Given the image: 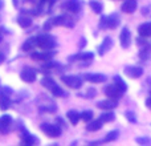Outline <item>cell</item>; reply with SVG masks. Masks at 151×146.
<instances>
[{
	"mask_svg": "<svg viewBox=\"0 0 151 146\" xmlns=\"http://www.w3.org/2000/svg\"><path fill=\"white\" fill-rule=\"evenodd\" d=\"M41 85L44 86V88H47L55 97H66L68 96V94L65 93V90H64L63 88H60L58 84L56 82L52 77H49V76H45V77L41 78Z\"/></svg>",
	"mask_w": 151,
	"mask_h": 146,
	"instance_id": "1",
	"label": "cell"
},
{
	"mask_svg": "<svg viewBox=\"0 0 151 146\" xmlns=\"http://www.w3.org/2000/svg\"><path fill=\"white\" fill-rule=\"evenodd\" d=\"M119 15L111 13L109 16H102L99 21V29H115L119 25Z\"/></svg>",
	"mask_w": 151,
	"mask_h": 146,
	"instance_id": "2",
	"label": "cell"
},
{
	"mask_svg": "<svg viewBox=\"0 0 151 146\" xmlns=\"http://www.w3.org/2000/svg\"><path fill=\"white\" fill-rule=\"evenodd\" d=\"M56 39L50 35H39L36 37V47L44 51H50L56 47Z\"/></svg>",
	"mask_w": 151,
	"mask_h": 146,
	"instance_id": "3",
	"label": "cell"
},
{
	"mask_svg": "<svg viewBox=\"0 0 151 146\" xmlns=\"http://www.w3.org/2000/svg\"><path fill=\"white\" fill-rule=\"evenodd\" d=\"M61 81L65 85H68L72 89H80L82 86V77L80 76H73V74H68V76H61Z\"/></svg>",
	"mask_w": 151,
	"mask_h": 146,
	"instance_id": "4",
	"label": "cell"
},
{
	"mask_svg": "<svg viewBox=\"0 0 151 146\" xmlns=\"http://www.w3.org/2000/svg\"><path fill=\"white\" fill-rule=\"evenodd\" d=\"M40 129H41L48 137H50V138H57V137L61 136V128L55 125V124H47V122L41 124Z\"/></svg>",
	"mask_w": 151,
	"mask_h": 146,
	"instance_id": "5",
	"label": "cell"
},
{
	"mask_svg": "<svg viewBox=\"0 0 151 146\" xmlns=\"http://www.w3.org/2000/svg\"><path fill=\"white\" fill-rule=\"evenodd\" d=\"M61 7H63V9L68 11L70 13H78L82 8V3L80 0H64Z\"/></svg>",
	"mask_w": 151,
	"mask_h": 146,
	"instance_id": "6",
	"label": "cell"
},
{
	"mask_svg": "<svg viewBox=\"0 0 151 146\" xmlns=\"http://www.w3.org/2000/svg\"><path fill=\"white\" fill-rule=\"evenodd\" d=\"M49 20L52 23V25H64V27H69V28L74 27V21L66 15H58L56 17L49 19Z\"/></svg>",
	"mask_w": 151,
	"mask_h": 146,
	"instance_id": "7",
	"label": "cell"
},
{
	"mask_svg": "<svg viewBox=\"0 0 151 146\" xmlns=\"http://www.w3.org/2000/svg\"><path fill=\"white\" fill-rule=\"evenodd\" d=\"M20 77L24 82H35L37 77V72H36V69L27 66V68H24L20 72Z\"/></svg>",
	"mask_w": 151,
	"mask_h": 146,
	"instance_id": "8",
	"label": "cell"
},
{
	"mask_svg": "<svg viewBox=\"0 0 151 146\" xmlns=\"http://www.w3.org/2000/svg\"><path fill=\"white\" fill-rule=\"evenodd\" d=\"M119 43H121V47L125 48V49H127V48L131 45V33H130L127 27H123V28L121 29Z\"/></svg>",
	"mask_w": 151,
	"mask_h": 146,
	"instance_id": "9",
	"label": "cell"
},
{
	"mask_svg": "<svg viewBox=\"0 0 151 146\" xmlns=\"http://www.w3.org/2000/svg\"><path fill=\"white\" fill-rule=\"evenodd\" d=\"M104 93L106 94L109 98H111V100H118V98H121L122 97V92L119 90V89L117 88V86L114 85V84H110V85H106L105 86V89H104Z\"/></svg>",
	"mask_w": 151,
	"mask_h": 146,
	"instance_id": "10",
	"label": "cell"
},
{
	"mask_svg": "<svg viewBox=\"0 0 151 146\" xmlns=\"http://www.w3.org/2000/svg\"><path fill=\"white\" fill-rule=\"evenodd\" d=\"M83 80L93 84H101L105 82L107 80V77L105 74H101V73H86V74H83Z\"/></svg>",
	"mask_w": 151,
	"mask_h": 146,
	"instance_id": "11",
	"label": "cell"
},
{
	"mask_svg": "<svg viewBox=\"0 0 151 146\" xmlns=\"http://www.w3.org/2000/svg\"><path fill=\"white\" fill-rule=\"evenodd\" d=\"M96 105H97L98 109H102V110H113V109H115V108L118 106L117 101H115V100H111V98L98 101Z\"/></svg>",
	"mask_w": 151,
	"mask_h": 146,
	"instance_id": "12",
	"label": "cell"
},
{
	"mask_svg": "<svg viewBox=\"0 0 151 146\" xmlns=\"http://www.w3.org/2000/svg\"><path fill=\"white\" fill-rule=\"evenodd\" d=\"M55 56V52H49V51H44V52H33L31 57L36 61H48Z\"/></svg>",
	"mask_w": 151,
	"mask_h": 146,
	"instance_id": "13",
	"label": "cell"
},
{
	"mask_svg": "<svg viewBox=\"0 0 151 146\" xmlns=\"http://www.w3.org/2000/svg\"><path fill=\"white\" fill-rule=\"evenodd\" d=\"M125 74L129 76L130 78H139L143 74V68H141V66H126Z\"/></svg>",
	"mask_w": 151,
	"mask_h": 146,
	"instance_id": "14",
	"label": "cell"
},
{
	"mask_svg": "<svg viewBox=\"0 0 151 146\" xmlns=\"http://www.w3.org/2000/svg\"><path fill=\"white\" fill-rule=\"evenodd\" d=\"M111 47H113V39H111L110 36H106L104 40H102L101 45H99L98 53H99L101 56H104L105 53H107L110 49H111Z\"/></svg>",
	"mask_w": 151,
	"mask_h": 146,
	"instance_id": "15",
	"label": "cell"
},
{
	"mask_svg": "<svg viewBox=\"0 0 151 146\" xmlns=\"http://www.w3.org/2000/svg\"><path fill=\"white\" fill-rule=\"evenodd\" d=\"M94 53L93 52H81L77 55H73L68 59L69 61H90L93 60Z\"/></svg>",
	"mask_w": 151,
	"mask_h": 146,
	"instance_id": "16",
	"label": "cell"
},
{
	"mask_svg": "<svg viewBox=\"0 0 151 146\" xmlns=\"http://www.w3.org/2000/svg\"><path fill=\"white\" fill-rule=\"evenodd\" d=\"M11 124H12V117L9 114H4L0 117V130L3 133H7L11 128Z\"/></svg>",
	"mask_w": 151,
	"mask_h": 146,
	"instance_id": "17",
	"label": "cell"
},
{
	"mask_svg": "<svg viewBox=\"0 0 151 146\" xmlns=\"http://www.w3.org/2000/svg\"><path fill=\"white\" fill-rule=\"evenodd\" d=\"M121 9H122V12H125V13L135 12V9H137V0H126V1L122 4Z\"/></svg>",
	"mask_w": 151,
	"mask_h": 146,
	"instance_id": "18",
	"label": "cell"
},
{
	"mask_svg": "<svg viewBox=\"0 0 151 146\" xmlns=\"http://www.w3.org/2000/svg\"><path fill=\"white\" fill-rule=\"evenodd\" d=\"M138 33L142 37H150L151 36V21L143 23L138 27Z\"/></svg>",
	"mask_w": 151,
	"mask_h": 146,
	"instance_id": "19",
	"label": "cell"
},
{
	"mask_svg": "<svg viewBox=\"0 0 151 146\" xmlns=\"http://www.w3.org/2000/svg\"><path fill=\"white\" fill-rule=\"evenodd\" d=\"M11 106V100L5 92L0 90V109L1 110H7Z\"/></svg>",
	"mask_w": 151,
	"mask_h": 146,
	"instance_id": "20",
	"label": "cell"
},
{
	"mask_svg": "<svg viewBox=\"0 0 151 146\" xmlns=\"http://www.w3.org/2000/svg\"><path fill=\"white\" fill-rule=\"evenodd\" d=\"M88 125H86V130L88 132H97L99 130V129H102V121L101 120H90L89 122H86Z\"/></svg>",
	"mask_w": 151,
	"mask_h": 146,
	"instance_id": "21",
	"label": "cell"
},
{
	"mask_svg": "<svg viewBox=\"0 0 151 146\" xmlns=\"http://www.w3.org/2000/svg\"><path fill=\"white\" fill-rule=\"evenodd\" d=\"M21 138H23V142L27 145H33L36 142H39V139L35 138L32 134H29L25 129H21Z\"/></svg>",
	"mask_w": 151,
	"mask_h": 146,
	"instance_id": "22",
	"label": "cell"
},
{
	"mask_svg": "<svg viewBox=\"0 0 151 146\" xmlns=\"http://www.w3.org/2000/svg\"><path fill=\"white\" fill-rule=\"evenodd\" d=\"M113 81H114V85L117 86L118 89H119L122 93H125L126 90H127V85H126V82L123 81V78L121 77V76H114V78H113Z\"/></svg>",
	"mask_w": 151,
	"mask_h": 146,
	"instance_id": "23",
	"label": "cell"
},
{
	"mask_svg": "<svg viewBox=\"0 0 151 146\" xmlns=\"http://www.w3.org/2000/svg\"><path fill=\"white\" fill-rule=\"evenodd\" d=\"M66 117H68V120L70 121L72 125H77L78 121H80V113H78L77 110H68Z\"/></svg>",
	"mask_w": 151,
	"mask_h": 146,
	"instance_id": "24",
	"label": "cell"
},
{
	"mask_svg": "<svg viewBox=\"0 0 151 146\" xmlns=\"http://www.w3.org/2000/svg\"><path fill=\"white\" fill-rule=\"evenodd\" d=\"M21 48H23L24 52H29V51H32L33 48H36V37H31V39H28L23 44Z\"/></svg>",
	"mask_w": 151,
	"mask_h": 146,
	"instance_id": "25",
	"label": "cell"
},
{
	"mask_svg": "<svg viewBox=\"0 0 151 146\" xmlns=\"http://www.w3.org/2000/svg\"><path fill=\"white\" fill-rule=\"evenodd\" d=\"M99 120H101L102 122H111V121L115 120V114L111 110H106L105 113H102V114L99 116Z\"/></svg>",
	"mask_w": 151,
	"mask_h": 146,
	"instance_id": "26",
	"label": "cell"
},
{
	"mask_svg": "<svg viewBox=\"0 0 151 146\" xmlns=\"http://www.w3.org/2000/svg\"><path fill=\"white\" fill-rule=\"evenodd\" d=\"M17 23L21 28H28V27L32 25V19L29 16H20L17 19Z\"/></svg>",
	"mask_w": 151,
	"mask_h": 146,
	"instance_id": "27",
	"label": "cell"
},
{
	"mask_svg": "<svg viewBox=\"0 0 151 146\" xmlns=\"http://www.w3.org/2000/svg\"><path fill=\"white\" fill-rule=\"evenodd\" d=\"M89 7L93 9L94 13H101L102 9H104V5L99 1H96V0H90V1H89Z\"/></svg>",
	"mask_w": 151,
	"mask_h": 146,
	"instance_id": "28",
	"label": "cell"
},
{
	"mask_svg": "<svg viewBox=\"0 0 151 146\" xmlns=\"http://www.w3.org/2000/svg\"><path fill=\"white\" fill-rule=\"evenodd\" d=\"M118 136H119V132H118V130L109 132V133H107L106 136L104 137V139H102V142H111V141H115V139L118 138Z\"/></svg>",
	"mask_w": 151,
	"mask_h": 146,
	"instance_id": "29",
	"label": "cell"
},
{
	"mask_svg": "<svg viewBox=\"0 0 151 146\" xmlns=\"http://www.w3.org/2000/svg\"><path fill=\"white\" fill-rule=\"evenodd\" d=\"M93 118V112L91 110H83L82 113H80V120H82L83 122H89Z\"/></svg>",
	"mask_w": 151,
	"mask_h": 146,
	"instance_id": "30",
	"label": "cell"
},
{
	"mask_svg": "<svg viewBox=\"0 0 151 146\" xmlns=\"http://www.w3.org/2000/svg\"><path fill=\"white\" fill-rule=\"evenodd\" d=\"M125 117L127 118L129 122H131V124H137V117H135V114H134L133 112H130V110L125 112Z\"/></svg>",
	"mask_w": 151,
	"mask_h": 146,
	"instance_id": "31",
	"label": "cell"
},
{
	"mask_svg": "<svg viewBox=\"0 0 151 146\" xmlns=\"http://www.w3.org/2000/svg\"><path fill=\"white\" fill-rule=\"evenodd\" d=\"M135 142L139 145H150L151 144V139L147 138V137H137Z\"/></svg>",
	"mask_w": 151,
	"mask_h": 146,
	"instance_id": "32",
	"label": "cell"
},
{
	"mask_svg": "<svg viewBox=\"0 0 151 146\" xmlns=\"http://www.w3.org/2000/svg\"><path fill=\"white\" fill-rule=\"evenodd\" d=\"M96 96H97V90L94 88H89L88 90H86V97H88V98H94Z\"/></svg>",
	"mask_w": 151,
	"mask_h": 146,
	"instance_id": "33",
	"label": "cell"
},
{
	"mask_svg": "<svg viewBox=\"0 0 151 146\" xmlns=\"http://www.w3.org/2000/svg\"><path fill=\"white\" fill-rule=\"evenodd\" d=\"M50 28H52V23H50V20H48L47 23L44 24V31H49Z\"/></svg>",
	"mask_w": 151,
	"mask_h": 146,
	"instance_id": "34",
	"label": "cell"
},
{
	"mask_svg": "<svg viewBox=\"0 0 151 146\" xmlns=\"http://www.w3.org/2000/svg\"><path fill=\"white\" fill-rule=\"evenodd\" d=\"M85 44H86V40L82 37V39H81V43H78V45H80V48H82V47H85Z\"/></svg>",
	"mask_w": 151,
	"mask_h": 146,
	"instance_id": "35",
	"label": "cell"
},
{
	"mask_svg": "<svg viewBox=\"0 0 151 146\" xmlns=\"http://www.w3.org/2000/svg\"><path fill=\"white\" fill-rule=\"evenodd\" d=\"M146 106L149 108V109L151 110V97H149V98L146 100Z\"/></svg>",
	"mask_w": 151,
	"mask_h": 146,
	"instance_id": "36",
	"label": "cell"
},
{
	"mask_svg": "<svg viewBox=\"0 0 151 146\" xmlns=\"http://www.w3.org/2000/svg\"><path fill=\"white\" fill-rule=\"evenodd\" d=\"M57 0H42V4H45V3H48V4H53V3H56Z\"/></svg>",
	"mask_w": 151,
	"mask_h": 146,
	"instance_id": "37",
	"label": "cell"
},
{
	"mask_svg": "<svg viewBox=\"0 0 151 146\" xmlns=\"http://www.w3.org/2000/svg\"><path fill=\"white\" fill-rule=\"evenodd\" d=\"M28 1H31V3H37V4H40V5L42 4V0H28Z\"/></svg>",
	"mask_w": 151,
	"mask_h": 146,
	"instance_id": "38",
	"label": "cell"
},
{
	"mask_svg": "<svg viewBox=\"0 0 151 146\" xmlns=\"http://www.w3.org/2000/svg\"><path fill=\"white\" fill-rule=\"evenodd\" d=\"M4 60H5V56L3 55V53H0V64H1Z\"/></svg>",
	"mask_w": 151,
	"mask_h": 146,
	"instance_id": "39",
	"label": "cell"
},
{
	"mask_svg": "<svg viewBox=\"0 0 151 146\" xmlns=\"http://www.w3.org/2000/svg\"><path fill=\"white\" fill-rule=\"evenodd\" d=\"M13 4H15V5H17V0H13Z\"/></svg>",
	"mask_w": 151,
	"mask_h": 146,
	"instance_id": "40",
	"label": "cell"
},
{
	"mask_svg": "<svg viewBox=\"0 0 151 146\" xmlns=\"http://www.w3.org/2000/svg\"><path fill=\"white\" fill-rule=\"evenodd\" d=\"M1 39H3V37H1V33H0V41H1Z\"/></svg>",
	"mask_w": 151,
	"mask_h": 146,
	"instance_id": "41",
	"label": "cell"
},
{
	"mask_svg": "<svg viewBox=\"0 0 151 146\" xmlns=\"http://www.w3.org/2000/svg\"><path fill=\"white\" fill-rule=\"evenodd\" d=\"M150 97H151V90H150Z\"/></svg>",
	"mask_w": 151,
	"mask_h": 146,
	"instance_id": "42",
	"label": "cell"
},
{
	"mask_svg": "<svg viewBox=\"0 0 151 146\" xmlns=\"http://www.w3.org/2000/svg\"><path fill=\"white\" fill-rule=\"evenodd\" d=\"M0 4H1V1H0Z\"/></svg>",
	"mask_w": 151,
	"mask_h": 146,
	"instance_id": "43",
	"label": "cell"
}]
</instances>
